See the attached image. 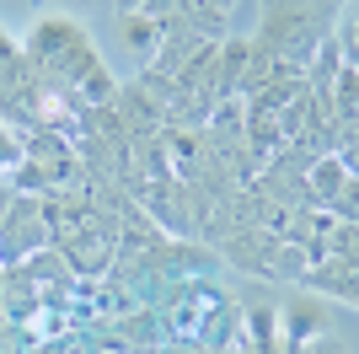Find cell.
Segmentation results:
<instances>
[{
	"label": "cell",
	"mask_w": 359,
	"mask_h": 354,
	"mask_svg": "<svg viewBox=\"0 0 359 354\" xmlns=\"http://www.w3.org/2000/svg\"><path fill=\"white\" fill-rule=\"evenodd\" d=\"M344 188H348V166H344L338 150H332V156H316V162L306 166V199H311V204H338Z\"/></svg>",
	"instance_id": "3957f363"
},
{
	"label": "cell",
	"mask_w": 359,
	"mask_h": 354,
	"mask_svg": "<svg viewBox=\"0 0 359 354\" xmlns=\"http://www.w3.org/2000/svg\"><path fill=\"white\" fill-rule=\"evenodd\" d=\"M316 339H327V306L316 295H290L279 306V354H300Z\"/></svg>",
	"instance_id": "7a4b0ae2"
},
{
	"label": "cell",
	"mask_w": 359,
	"mask_h": 354,
	"mask_svg": "<svg viewBox=\"0 0 359 354\" xmlns=\"http://www.w3.org/2000/svg\"><path fill=\"white\" fill-rule=\"evenodd\" d=\"M16 166H22V134L0 118V177H11Z\"/></svg>",
	"instance_id": "277c9868"
},
{
	"label": "cell",
	"mask_w": 359,
	"mask_h": 354,
	"mask_svg": "<svg viewBox=\"0 0 359 354\" xmlns=\"http://www.w3.org/2000/svg\"><path fill=\"white\" fill-rule=\"evenodd\" d=\"M22 54H27L32 65H38V75L60 91L65 103L81 107V113L107 107L113 97H118V81L107 75L102 54H97V44H91V32L81 27L75 16H65V11H43L38 16V22L27 27Z\"/></svg>",
	"instance_id": "6da1fadb"
},
{
	"label": "cell",
	"mask_w": 359,
	"mask_h": 354,
	"mask_svg": "<svg viewBox=\"0 0 359 354\" xmlns=\"http://www.w3.org/2000/svg\"><path fill=\"white\" fill-rule=\"evenodd\" d=\"M177 354H210V349H177Z\"/></svg>",
	"instance_id": "5b68a950"
}]
</instances>
